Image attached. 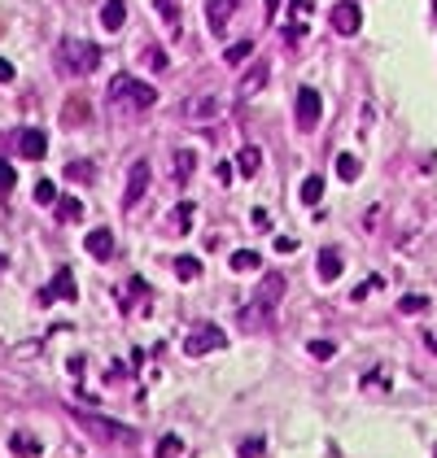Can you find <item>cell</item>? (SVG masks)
I'll return each instance as SVG.
<instances>
[{"label":"cell","instance_id":"6da1fadb","mask_svg":"<svg viewBox=\"0 0 437 458\" xmlns=\"http://www.w3.org/2000/svg\"><path fill=\"white\" fill-rule=\"evenodd\" d=\"M105 101H109L114 113H140V109H149L158 101V92L149 84H140V79H132V74H114V79H109Z\"/></svg>","mask_w":437,"mask_h":458},{"label":"cell","instance_id":"7a4b0ae2","mask_svg":"<svg viewBox=\"0 0 437 458\" xmlns=\"http://www.w3.org/2000/svg\"><path fill=\"white\" fill-rule=\"evenodd\" d=\"M280 297H284V275H276V271L263 275V284L254 288V306L240 310V323H245V327H263V323H271V315H276Z\"/></svg>","mask_w":437,"mask_h":458},{"label":"cell","instance_id":"3957f363","mask_svg":"<svg viewBox=\"0 0 437 458\" xmlns=\"http://www.w3.org/2000/svg\"><path fill=\"white\" fill-rule=\"evenodd\" d=\"M61 65H66L70 74H92L96 65H101V48L84 35H66L61 40Z\"/></svg>","mask_w":437,"mask_h":458},{"label":"cell","instance_id":"277c9868","mask_svg":"<svg viewBox=\"0 0 437 458\" xmlns=\"http://www.w3.org/2000/svg\"><path fill=\"white\" fill-rule=\"evenodd\" d=\"M223 345H228V336H223L215 323H201V327H192V332L184 336V354H188V358H201V354L223 349Z\"/></svg>","mask_w":437,"mask_h":458},{"label":"cell","instance_id":"5b68a950","mask_svg":"<svg viewBox=\"0 0 437 458\" xmlns=\"http://www.w3.org/2000/svg\"><path fill=\"white\" fill-rule=\"evenodd\" d=\"M75 297H79V288H75V271H70V267H61L53 280L40 288V301H44V306H53V301H75Z\"/></svg>","mask_w":437,"mask_h":458},{"label":"cell","instance_id":"8992f818","mask_svg":"<svg viewBox=\"0 0 437 458\" xmlns=\"http://www.w3.org/2000/svg\"><path fill=\"white\" fill-rule=\"evenodd\" d=\"M75 419H79V428H88L92 436H101V441H127V436H132V428H123V423H114V419L79 415V406H75Z\"/></svg>","mask_w":437,"mask_h":458},{"label":"cell","instance_id":"52a82bcc","mask_svg":"<svg viewBox=\"0 0 437 458\" xmlns=\"http://www.w3.org/2000/svg\"><path fill=\"white\" fill-rule=\"evenodd\" d=\"M319 113H323V101L315 88H298V127L302 131H315L319 127Z\"/></svg>","mask_w":437,"mask_h":458},{"label":"cell","instance_id":"ba28073f","mask_svg":"<svg viewBox=\"0 0 437 458\" xmlns=\"http://www.w3.org/2000/svg\"><path fill=\"white\" fill-rule=\"evenodd\" d=\"M359 26H363V9L354 5V0L332 5V31L337 35H359Z\"/></svg>","mask_w":437,"mask_h":458},{"label":"cell","instance_id":"9c48e42d","mask_svg":"<svg viewBox=\"0 0 437 458\" xmlns=\"http://www.w3.org/2000/svg\"><path fill=\"white\" fill-rule=\"evenodd\" d=\"M144 188H149V157H136V161H132V175H127V192H123V205H127V210H132V205H140Z\"/></svg>","mask_w":437,"mask_h":458},{"label":"cell","instance_id":"30bf717a","mask_svg":"<svg viewBox=\"0 0 437 458\" xmlns=\"http://www.w3.org/2000/svg\"><path fill=\"white\" fill-rule=\"evenodd\" d=\"M18 153H22L26 161H40V157L48 153V136H44L40 127H22V131H18Z\"/></svg>","mask_w":437,"mask_h":458},{"label":"cell","instance_id":"8fae6325","mask_svg":"<svg viewBox=\"0 0 437 458\" xmlns=\"http://www.w3.org/2000/svg\"><path fill=\"white\" fill-rule=\"evenodd\" d=\"M84 249L92 258H109L114 253V232H109V227H92V232L84 236Z\"/></svg>","mask_w":437,"mask_h":458},{"label":"cell","instance_id":"7c38bea8","mask_svg":"<svg viewBox=\"0 0 437 458\" xmlns=\"http://www.w3.org/2000/svg\"><path fill=\"white\" fill-rule=\"evenodd\" d=\"M236 13V0H206V18H210V31H223Z\"/></svg>","mask_w":437,"mask_h":458},{"label":"cell","instance_id":"4fadbf2b","mask_svg":"<svg viewBox=\"0 0 437 458\" xmlns=\"http://www.w3.org/2000/svg\"><path fill=\"white\" fill-rule=\"evenodd\" d=\"M40 450H44V441L31 436V432H13L9 436V454H18V458H36Z\"/></svg>","mask_w":437,"mask_h":458},{"label":"cell","instance_id":"5bb4252c","mask_svg":"<svg viewBox=\"0 0 437 458\" xmlns=\"http://www.w3.org/2000/svg\"><path fill=\"white\" fill-rule=\"evenodd\" d=\"M123 22H127V0H105L101 5V26L105 31H123Z\"/></svg>","mask_w":437,"mask_h":458},{"label":"cell","instance_id":"9a60e30c","mask_svg":"<svg viewBox=\"0 0 437 458\" xmlns=\"http://www.w3.org/2000/svg\"><path fill=\"white\" fill-rule=\"evenodd\" d=\"M342 271H346L342 253H337V249H319V280H323V284H332Z\"/></svg>","mask_w":437,"mask_h":458},{"label":"cell","instance_id":"2e32d148","mask_svg":"<svg viewBox=\"0 0 437 458\" xmlns=\"http://www.w3.org/2000/svg\"><path fill=\"white\" fill-rule=\"evenodd\" d=\"M258 166H263V149L245 144V149L236 153V171H240V175H258Z\"/></svg>","mask_w":437,"mask_h":458},{"label":"cell","instance_id":"e0dca14e","mask_svg":"<svg viewBox=\"0 0 437 458\" xmlns=\"http://www.w3.org/2000/svg\"><path fill=\"white\" fill-rule=\"evenodd\" d=\"M223 101L219 96H197V101H184V113H192V118H206V113H219Z\"/></svg>","mask_w":437,"mask_h":458},{"label":"cell","instance_id":"ac0fdd59","mask_svg":"<svg viewBox=\"0 0 437 458\" xmlns=\"http://www.w3.org/2000/svg\"><path fill=\"white\" fill-rule=\"evenodd\" d=\"M263 84H267V61H258L254 70L245 74V84H240V96H254V92H263Z\"/></svg>","mask_w":437,"mask_h":458},{"label":"cell","instance_id":"d6986e66","mask_svg":"<svg viewBox=\"0 0 437 458\" xmlns=\"http://www.w3.org/2000/svg\"><path fill=\"white\" fill-rule=\"evenodd\" d=\"M359 171H363V161L354 157V153H342V157H337V175H342L346 184H354V179H359Z\"/></svg>","mask_w":437,"mask_h":458},{"label":"cell","instance_id":"ffe728a7","mask_svg":"<svg viewBox=\"0 0 437 458\" xmlns=\"http://www.w3.org/2000/svg\"><path fill=\"white\" fill-rule=\"evenodd\" d=\"M302 201H306V205H319V201H323V179H319V175H306V179H302Z\"/></svg>","mask_w":437,"mask_h":458},{"label":"cell","instance_id":"44dd1931","mask_svg":"<svg viewBox=\"0 0 437 458\" xmlns=\"http://www.w3.org/2000/svg\"><path fill=\"white\" fill-rule=\"evenodd\" d=\"M175 275H180L184 284H192V280L201 275V262H197V258H188V253H184V258H175Z\"/></svg>","mask_w":437,"mask_h":458},{"label":"cell","instance_id":"7402d4cb","mask_svg":"<svg viewBox=\"0 0 437 458\" xmlns=\"http://www.w3.org/2000/svg\"><path fill=\"white\" fill-rule=\"evenodd\" d=\"M258 262H263V258H258L254 249H236V253H232V271H236V275H245V271H258Z\"/></svg>","mask_w":437,"mask_h":458},{"label":"cell","instance_id":"603a6c76","mask_svg":"<svg viewBox=\"0 0 437 458\" xmlns=\"http://www.w3.org/2000/svg\"><path fill=\"white\" fill-rule=\"evenodd\" d=\"M398 310H402V315H420V310H429V297H424V292H407V297L398 301Z\"/></svg>","mask_w":437,"mask_h":458},{"label":"cell","instance_id":"cb8c5ba5","mask_svg":"<svg viewBox=\"0 0 437 458\" xmlns=\"http://www.w3.org/2000/svg\"><path fill=\"white\" fill-rule=\"evenodd\" d=\"M184 454V436H162L158 441V458H180Z\"/></svg>","mask_w":437,"mask_h":458},{"label":"cell","instance_id":"d4e9b609","mask_svg":"<svg viewBox=\"0 0 437 458\" xmlns=\"http://www.w3.org/2000/svg\"><path fill=\"white\" fill-rule=\"evenodd\" d=\"M263 450H267V441H263V436H245V441L236 445V454H240V458H258Z\"/></svg>","mask_w":437,"mask_h":458},{"label":"cell","instance_id":"484cf974","mask_svg":"<svg viewBox=\"0 0 437 458\" xmlns=\"http://www.w3.org/2000/svg\"><path fill=\"white\" fill-rule=\"evenodd\" d=\"M36 205H57V188L48 184V179H40V184H36Z\"/></svg>","mask_w":437,"mask_h":458},{"label":"cell","instance_id":"4316f807","mask_svg":"<svg viewBox=\"0 0 437 458\" xmlns=\"http://www.w3.org/2000/svg\"><path fill=\"white\" fill-rule=\"evenodd\" d=\"M13 184H18V175H13V166L5 157H0V196H9L13 192Z\"/></svg>","mask_w":437,"mask_h":458},{"label":"cell","instance_id":"83f0119b","mask_svg":"<svg viewBox=\"0 0 437 458\" xmlns=\"http://www.w3.org/2000/svg\"><path fill=\"white\" fill-rule=\"evenodd\" d=\"M192 166H197V161H192V153L184 149V153H175V179H188L192 175Z\"/></svg>","mask_w":437,"mask_h":458},{"label":"cell","instance_id":"f1b7e54d","mask_svg":"<svg viewBox=\"0 0 437 458\" xmlns=\"http://www.w3.org/2000/svg\"><path fill=\"white\" fill-rule=\"evenodd\" d=\"M250 53H254V44H250V40H240V44H232V48H228V65H240V61H245Z\"/></svg>","mask_w":437,"mask_h":458},{"label":"cell","instance_id":"f546056e","mask_svg":"<svg viewBox=\"0 0 437 458\" xmlns=\"http://www.w3.org/2000/svg\"><path fill=\"white\" fill-rule=\"evenodd\" d=\"M61 219H84V201H79V196H66V201H61Z\"/></svg>","mask_w":437,"mask_h":458},{"label":"cell","instance_id":"4dcf8cb0","mask_svg":"<svg viewBox=\"0 0 437 458\" xmlns=\"http://www.w3.org/2000/svg\"><path fill=\"white\" fill-rule=\"evenodd\" d=\"M306 349H311V358H332V354H337V345H332V340H311Z\"/></svg>","mask_w":437,"mask_h":458},{"label":"cell","instance_id":"1f68e13d","mask_svg":"<svg viewBox=\"0 0 437 458\" xmlns=\"http://www.w3.org/2000/svg\"><path fill=\"white\" fill-rule=\"evenodd\" d=\"M66 175H70V179H92V166H88V161H70Z\"/></svg>","mask_w":437,"mask_h":458},{"label":"cell","instance_id":"d6a6232c","mask_svg":"<svg viewBox=\"0 0 437 458\" xmlns=\"http://www.w3.org/2000/svg\"><path fill=\"white\" fill-rule=\"evenodd\" d=\"M144 57H149L153 70H162V65H167V57H162V48H158V44H153V48H144Z\"/></svg>","mask_w":437,"mask_h":458},{"label":"cell","instance_id":"836d02e7","mask_svg":"<svg viewBox=\"0 0 437 458\" xmlns=\"http://www.w3.org/2000/svg\"><path fill=\"white\" fill-rule=\"evenodd\" d=\"M175 223H180V232H188V223H192V205H180V210H175Z\"/></svg>","mask_w":437,"mask_h":458},{"label":"cell","instance_id":"e575fe53","mask_svg":"<svg viewBox=\"0 0 437 458\" xmlns=\"http://www.w3.org/2000/svg\"><path fill=\"white\" fill-rule=\"evenodd\" d=\"M293 249H298L293 236H276V253H293Z\"/></svg>","mask_w":437,"mask_h":458},{"label":"cell","instance_id":"d590c367","mask_svg":"<svg viewBox=\"0 0 437 458\" xmlns=\"http://www.w3.org/2000/svg\"><path fill=\"white\" fill-rule=\"evenodd\" d=\"M9 79H13V61L0 57V84H9Z\"/></svg>","mask_w":437,"mask_h":458},{"label":"cell","instance_id":"8d00e7d4","mask_svg":"<svg viewBox=\"0 0 437 458\" xmlns=\"http://www.w3.org/2000/svg\"><path fill=\"white\" fill-rule=\"evenodd\" d=\"M232 175H236V166H228V161H219V184H228Z\"/></svg>","mask_w":437,"mask_h":458},{"label":"cell","instance_id":"74e56055","mask_svg":"<svg viewBox=\"0 0 437 458\" xmlns=\"http://www.w3.org/2000/svg\"><path fill=\"white\" fill-rule=\"evenodd\" d=\"M280 9V0H267V13H276Z\"/></svg>","mask_w":437,"mask_h":458},{"label":"cell","instance_id":"f35d334b","mask_svg":"<svg viewBox=\"0 0 437 458\" xmlns=\"http://www.w3.org/2000/svg\"><path fill=\"white\" fill-rule=\"evenodd\" d=\"M0 271H5V258H0Z\"/></svg>","mask_w":437,"mask_h":458},{"label":"cell","instance_id":"ab89813d","mask_svg":"<svg viewBox=\"0 0 437 458\" xmlns=\"http://www.w3.org/2000/svg\"><path fill=\"white\" fill-rule=\"evenodd\" d=\"M433 9H437V0H433Z\"/></svg>","mask_w":437,"mask_h":458}]
</instances>
